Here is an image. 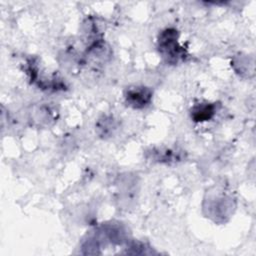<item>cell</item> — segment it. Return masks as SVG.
Returning <instances> with one entry per match:
<instances>
[{
	"instance_id": "cell-1",
	"label": "cell",
	"mask_w": 256,
	"mask_h": 256,
	"mask_svg": "<svg viewBox=\"0 0 256 256\" xmlns=\"http://www.w3.org/2000/svg\"><path fill=\"white\" fill-rule=\"evenodd\" d=\"M177 31L173 29H166L163 31L159 37V49L160 52L167 57L168 61L170 62L174 59L176 62L179 58L183 57L182 52L184 50L178 46L177 43Z\"/></svg>"
},
{
	"instance_id": "cell-2",
	"label": "cell",
	"mask_w": 256,
	"mask_h": 256,
	"mask_svg": "<svg viewBox=\"0 0 256 256\" xmlns=\"http://www.w3.org/2000/svg\"><path fill=\"white\" fill-rule=\"evenodd\" d=\"M125 98L128 105L134 108H142L151 101L152 92L145 87H134L127 90Z\"/></svg>"
},
{
	"instance_id": "cell-3",
	"label": "cell",
	"mask_w": 256,
	"mask_h": 256,
	"mask_svg": "<svg viewBox=\"0 0 256 256\" xmlns=\"http://www.w3.org/2000/svg\"><path fill=\"white\" fill-rule=\"evenodd\" d=\"M215 107L212 104H200L193 108L192 117L194 121H207L214 115Z\"/></svg>"
}]
</instances>
